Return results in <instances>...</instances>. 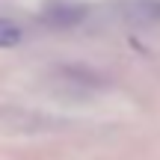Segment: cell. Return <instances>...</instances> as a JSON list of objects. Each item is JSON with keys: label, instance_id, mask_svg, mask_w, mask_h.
Wrapping results in <instances>:
<instances>
[{"label": "cell", "instance_id": "6da1fadb", "mask_svg": "<svg viewBox=\"0 0 160 160\" xmlns=\"http://www.w3.org/2000/svg\"><path fill=\"white\" fill-rule=\"evenodd\" d=\"M21 39H24L21 27L9 18H0V48H15Z\"/></svg>", "mask_w": 160, "mask_h": 160}]
</instances>
